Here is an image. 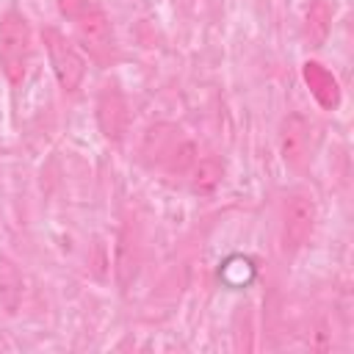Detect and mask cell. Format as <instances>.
Here are the masks:
<instances>
[{
	"instance_id": "3957f363",
	"label": "cell",
	"mask_w": 354,
	"mask_h": 354,
	"mask_svg": "<svg viewBox=\"0 0 354 354\" xmlns=\"http://www.w3.org/2000/svg\"><path fill=\"white\" fill-rule=\"evenodd\" d=\"M41 41H44V50L50 55V66H53V75H55L58 86L69 94L77 91L83 77H86V61L77 53V47L55 28H44Z\"/></svg>"
},
{
	"instance_id": "7a4b0ae2",
	"label": "cell",
	"mask_w": 354,
	"mask_h": 354,
	"mask_svg": "<svg viewBox=\"0 0 354 354\" xmlns=\"http://www.w3.org/2000/svg\"><path fill=\"white\" fill-rule=\"evenodd\" d=\"M28 55H30V28L28 19L8 8L0 17V64L11 86H19L28 72Z\"/></svg>"
},
{
	"instance_id": "52a82bcc",
	"label": "cell",
	"mask_w": 354,
	"mask_h": 354,
	"mask_svg": "<svg viewBox=\"0 0 354 354\" xmlns=\"http://www.w3.org/2000/svg\"><path fill=\"white\" fill-rule=\"evenodd\" d=\"M97 124L100 133L108 141H122L130 124V111H127V100L116 86H102L97 94Z\"/></svg>"
},
{
	"instance_id": "ba28073f",
	"label": "cell",
	"mask_w": 354,
	"mask_h": 354,
	"mask_svg": "<svg viewBox=\"0 0 354 354\" xmlns=\"http://www.w3.org/2000/svg\"><path fill=\"white\" fill-rule=\"evenodd\" d=\"M301 77L310 88V94L315 97V102L326 111H335L340 105V86L337 77L318 61H304L301 64Z\"/></svg>"
},
{
	"instance_id": "9c48e42d",
	"label": "cell",
	"mask_w": 354,
	"mask_h": 354,
	"mask_svg": "<svg viewBox=\"0 0 354 354\" xmlns=\"http://www.w3.org/2000/svg\"><path fill=\"white\" fill-rule=\"evenodd\" d=\"M191 171V191L199 194V196H207L213 194L221 180H224V163L216 158V155H207V158H196L194 166L188 169Z\"/></svg>"
},
{
	"instance_id": "7c38bea8",
	"label": "cell",
	"mask_w": 354,
	"mask_h": 354,
	"mask_svg": "<svg viewBox=\"0 0 354 354\" xmlns=\"http://www.w3.org/2000/svg\"><path fill=\"white\" fill-rule=\"evenodd\" d=\"M91 6H94V0H58L61 17H66V19H72V22H75L80 14H86Z\"/></svg>"
},
{
	"instance_id": "8fae6325",
	"label": "cell",
	"mask_w": 354,
	"mask_h": 354,
	"mask_svg": "<svg viewBox=\"0 0 354 354\" xmlns=\"http://www.w3.org/2000/svg\"><path fill=\"white\" fill-rule=\"evenodd\" d=\"M22 301V277L19 268L8 260L0 257V304L6 313H17Z\"/></svg>"
},
{
	"instance_id": "277c9868",
	"label": "cell",
	"mask_w": 354,
	"mask_h": 354,
	"mask_svg": "<svg viewBox=\"0 0 354 354\" xmlns=\"http://www.w3.org/2000/svg\"><path fill=\"white\" fill-rule=\"evenodd\" d=\"M75 33H77V41L83 44V50L97 64H111L116 58V36H113L111 19L105 17V11L97 3L75 19Z\"/></svg>"
},
{
	"instance_id": "6da1fadb",
	"label": "cell",
	"mask_w": 354,
	"mask_h": 354,
	"mask_svg": "<svg viewBox=\"0 0 354 354\" xmlns=\"http://www.w3.org/2000/svg\"><path fill=\"white\" fill-rule=\"evenodd\" d=\"M138 158L149 169L166 174H185L196 160V144L171 122L149 124L138 144Z\"/></svg>"
},
{
	"instance_id": "5b68a950",
	"label": "cell",
	"mask_w": 354,
	"mask_h": 354,
	"mask_svg": "<svg viewBox=\"0 0 354 354\" xmlns=\"http://www.w3.org/2000/svg\"><path fill=\"white\" fill-rule=\"evenodd\" d=\"M315 230V202L304 191H293L282 205V249H301Z\"/></svg>"
},
{
	"instance_id": "8992f818",
	"label": "cell",
	"mask_w": 354,
	"mask_h": 354,
	"mask_svg": "<svg viewBox=\"0 0 354 354\" xmlns=\"http://www.w3.org/2000/svg\"><path fill=\"white\" fill-rule=\"evenodd\" d=\"M310 144H313V127L301 113H288L279 124V155L285 166L304 169L310 160Z\"/></svg>"
},
{
	"instance_id": "30bf717a",
	"label": "cell",
	"mask_w": 354,
	"mask_h": 354,
	"mask_svg": "<svg viewBox=\"0 0 354 354\" xmlns=\"http://www.w3.org/2000/svg\"><path fill=\"white\" fill-rule=\"evenodd\" d=\"M332 30V8L326 0H310L304 14V36L310 47H321Z\"/></svg>"
}]
</instances>
